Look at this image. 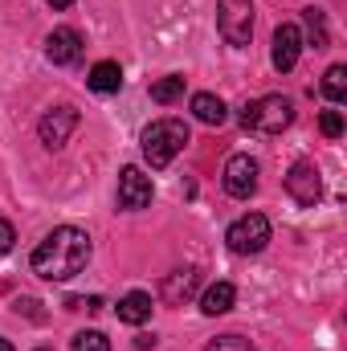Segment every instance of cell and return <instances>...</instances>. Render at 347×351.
<instances>
[{
  "instance_id": "cell-15",
  "label": "cell",
  "mask_w": 347,
  "mask_h": 351,
  "mask_svg": "<svg viewBox=\"0 0 347 351\" xmlns=\"http://www.w3.org/2000/svg\"><path fill=\"white\" fill-rule=\"evenodd\" d=\"M233 298H237L233 282H213V286L200 294V311H204V315H225V311H233Z\"/></svg>"
},
{
  "instance_id": "cell-6",
  "label": "cell",
  "mask_w": 347,
  "mask_h": 351,
  "mask_svg": "<svg viewBox=\"0 0 347 351\" xmlns=\"http://www.w3.org/2000/svg\"><path fill=\"white\" fill-rule=\"evenodd\" d=\"M78 110L74 106H58V110H45L41 114V123H37V135H41V143L49 147V152H58V147H66L70 143V135L78 131Z\"/></svg>"
},
{
  "instance_id": "cell-5",
  "label": "cell",
  "mask_w": 347,
  "mask_h": 351,
  "mask_svg": "<svg viewBox=\"0 0 347 351\" xmlns=\"http://www.w3.org/2000/svg\"><path fill=\"white\" fill-rule=\"evenodd\" d=\"M225 241H229L233 254H261L265 241H270V221H265L261 213H246V217H237V221L229 225Z\"/></svg>"
},
{
  "instance_id": "cell-11",
  "label": "cell",
  "mask_w": 347,
  "mask_h": 351,
  "mask_svg": "<svg viewBox=\"0 0 347 351\" xmlns=\"http://www.w3.org/2000/svg\"><path fill=\"white\" fill-rule=\"evenodd\" d=\"M298 53H302V33H298V25H290V21H282L278 29H274V70H294L298 66Z\"/></svg>"
},
{
  "instance_id": "cell-1",
  "label": "cell",
  "mask_w": 347,
  "mask_h": 351,
  "mask_svg": "<svg viewBox=\"0 0 347 351\" xmlns=\"http://www.w3.org/2000/svg\"><path fill=\"white\" fill-rule=\"evenodd\" d=\"M90 262V237L74 225L53 229L37 250H33V274L45 282H70L78 278Z\"/></svg>"
},
{
  "instance_id": "cell-23",
  "label": "cell",
  "mask_w": 347,
  "mask_h": 351,
  "mask_svg": "<svg viewBox=\"0 0 347 351\" xmlns=\"http://www.w3.org/2000/svg\"><path fill=\"white\" fill-rule=\"evenodd\" d=\"M66 306H70V311H86V315H98V311H102V298H98V294H90V298H66Z\"/></svg>"
},
{
  "instance_id": "cell-19",
  "label": "cell",
  "mask_w": 347,
  "mask_h": 351,
  "mask_svg": "<svg viewBox=\"0 0 347 351\" xmlns=\"http://www.w3.org/2000/svg\"><path fill=\"white\" fill-rule=\"evenodd\" d=\"M180 94H184V78H180V74H172V78H160V82L152 86V98H156V102H164V106H168V102H176Z\"/></svg>"
},
{
  "instance_id": "cell-26",
  "label": "cell",
  "mask_w": 347,
  "mask_h": 351,
  "mask_svg": "<svg viewBox=\"0 0 347 351\" xmlns=\"http://www.w3.org/2000/svg\"><path fill=\"white\" fill-rule=\"evenodd\" d=\"M45 4H53V8H70L74 0H45Z\"/></svg>"
},
{
  "instance_id": "cell-12",
  "label": "cell",
  "mask_w": 347,
  "mask_h": 351,
  "mask_svg": "<svg viewBox=\"0 0 347 351\" xmlns=\"http://www.w3.org/2000/svg\"><path fill=\"white\" fill-rule=\"evenodd\" d=\"M196 290H200V274H196L192 265H184V269H176V274L164 278V302H172V306L188 302Z\"/></svg>"
},
{
  "instance_id": "cell-7",
  "label": "cell",
  "mask_w": 347,
  "mask_h": 351,
  "mask_svg": "<svg viewBox=\"0 0 347 351\" xmlns=\"http://www.w3.org/2000/svg\"><path fill=\"white\" fill-rule=\"evenodd\" d=\"M152 204V176H143V168H123L119 172V208L139 213Z\"/></svg>"
},
{
  "instance_id": "cell-10",
  "label": "cell",
  "mask_w": 347,
  "mask_h": 351,
  "mask_svg": "<svg viewBox=\"0 0 347 351\" xmlns=\"http://www.w3.org/2000/svg\"><path fill=\"white\" fill-rule=\"evenodd\" d=\"M45 58H49L53 66H74V62L82 58V33L70 29V25L53 29V33L45 37Z\"/></svg>"
},
{
  "instance_id": "cell-16",
  "label": "cell",
  "mask_w": 347,
  "mask_h": 351,
  "mask_svg": "<svg viewBox=\"0 0 347 351\" xmlns=\"http://www.w3.org/2000/svg\"><path fill=\"white\" fill-rule=\"evenodd\" d=\"M90 90L94 94H115V90L123 86V70H119V62H98L94 70H90Z\"/></svg>"
},
{
  "instance_id": "cell-20",
  "label": "cell",
  "mask_w": 347,
  "mask_h": 351,
  "mask_svg": "<svg viewBox=\"0 0 347 351\" xmlns=\"http://www.w3.org/2000/svg\"><path fill=\"white\" fill-rule=\"evenodd\" d=\"M70 351H110V339H106L102 331H78L74 343H70Z\"/></svg>"
},
{
  "instance_id": "cell-2",
  "label": "cell",
  "mask_w": 347,
  "mask_h": 351,
  "mask_svg": "<svg viewBox=\"0 0 347 351\" xmlns=\"http://www.w3.org/2000/svg\"><path fill=\"white\" fill-rule=\"evenodd\" d=\"M188 127L180 123V119H156L147 131H143V160L152 164V168H168L176 156L188 147Z\"/></svg>"
},
{
  "instance_id": "cell-14",
  "label": "cell",
  "mask_w": 347,
  "mask_h": 351,
  "mask_svg": "<svg viewBox=\"0 0 347 351\" xmlns=\"http://www.w3.org/2000/svg\"><path fill=\"white\" fill-rule=\"evenodd\" d=\"M192 114L204 123V127H221L225 119H229V110H225V102L217 98V94H208V90H200V94H192Z\"/></svg>"
},
{
  "instance_id": "cell-24",
  "label": "cell",
  "mask_w": 347,
  "mask_h": 351,
  "mask_svg": "<svg viewBox=\"0 0 347 351\" xmlns=\"http://www.w3.org/2000/svg\"><path fill=\"white\" fill-rule=\"evenodd\" d=\"M12 241H16V233H12V225H8V221L0 217V258H4L8 250H12Z\"/></svg>"
},
{
  "instance_id": "cell-9",
  "label": "cell",
  "mask_w": 347,
  "mask_h": 351,
  "mask_svg": "<svg viewBox=\"0 0 347 351\" xmlns=\"http://www.w3.org/2000/svg\"><path fill=\"white\" fill-rule=\"evenodd\" d=\"M225 192L237 196V200H250L258 192V164L250 156H233L225 164Z\"/></svg>"
},
{
  "instance_id": "cell-25",
  "label": "cell",
  "mask_w": 347,
  "mask_h": 351,
  "mask_svg": "<svg viewBox=\"0 0 347 351\" xmlns=\"http://www.w3.org/2000/svg\"><path fill=\"white\" fill-rule=\"evenodd\" d=\"M135 348H139V351H147V348H156V335H139V339H135Z\"/></svg>"
},
{
  "instance_id": "cell-21",
  "label": "cell",
  "mask_w": 347,
  "mask_h": 351,
  "mask_svg": "<svg viewBox=\"0 0 347 351\" xmlns=\"http://www.w3.org/2000/svg\"><path fill=\"white\" fill-rule=\"evenodd\" d=\"M204 351H254V343L246 335H217Z\"/></svg>"
},
{
  "instance_id": "cell-17",
  "label": "cell",
  "mask_w": 347,
  "mask_h": 351,
  "mask_svg": "<svg viewBox=\"0 0 347 351\" xmlns=\"http://www.w3.org/2000/svg\"><path fill=\"white\" fill-rule=\"evenodd\" d=\"M323 98H331V102H344L347 98V66H331L323 74Z\"/></svg>"
},
{
  "instance_id": "cell-18",
  "label": "cell",
  "mask_w": 347,
  "mask_h": 351,
  "mask_svg": "<svg viewBox=\"0 0 347 351\" xmlns=\"http://www.w3.org/2000/svg\"><path fill=\"white\" fill-rule=\"evenodd\" d=\"M307 33H311V45L315 49H327V21H323V12L319 8H307Z\"/></svg>"
},
{
  "instance_id": "cell-27",
  "label": "cell",
  "mask_w": 347,
  "mask_h": 351,
  "mask_svg": "<svg viewBox=\"0 0 347 351\" xmlns=\"http://www.w3.org/2000/svg\"><path fill=\"white\" fill-rule=\"evenodd\" d=\"M0 351H12V343H8V339H0Z\"/></svg>"
},
{
  "instance_id": "cell-13",
  "label": "cell",
  "mask_w": 347,
  "mask_h": 351,
  "mask_svg": "<svg viewBox=\"0 0 347 351\" xmlns=\"http://www.w3.org/2000/svg\"><path fill=\"white\" fill-rule=\"evenodd\" d=\"M119 319L131 323V327H143V323L152 319V294H143V290L123 294V298H119Z\"/></svg>"
},
{
  "instance_id": "cell-4",
  "label": "cell",
  "mask_w": 347,
  "mask_h": 351,
  "mask_svg": "<svg viewBox=\"0 0 347 351\" xmlns=\"http://www.w3.org/2000/svg\"><path fill=\"white\" fill-rule=\"evenodd\" d=\"M217 25L229 45H250L254 37V0H221L217 4Z\"/></svg>"
},
{
  "instance_id": "cell-8",
  "label": "cell",
  "mask_w": 347,
  "mask_h": 351,
  "mask_svg": "<svg viewBox=\"0 0 347 351\" xmlns=\"http://www.w3.org/2000/svg\"><path fill=\"white\" fill-rule=\"evenodd\" d=\"M286 192L298 200V204H315L323 196V180H319V168L311 160H298L290 172H286Z\"/></svg>"
},
{
  "instance_id": "cell-3",
  "label": "cell",
  "mask_w": 347,
  "mask_h": 351,
  "mask_svg": "<svg viewBox=\"0 0 347 351\" xmlns=\"http://www.w3.org/2000/svg\"><path fill=\"white\" fill-rule=\"evenodd\" d=\"M290 123H294V102L282 94H261L254 102H246L241 110V127L258 135H282Z\"/></svg>"
},
{
  "instance_id": "cell-22",
  "label": "cell",
  "mask_w": 347,
  "mask_h": 351,
  "mask_svg": "<svg viewBox=\"0 0 347 351\" xmlns=\"http://www.w3.org/2000/svg\"><path fill=\"white\" fill-rule=\"evenodd\" d=\"M319 127H323V135H327V139H339V135H344V114H339V110H323Z\"/></svg>"
}]
</instances>
